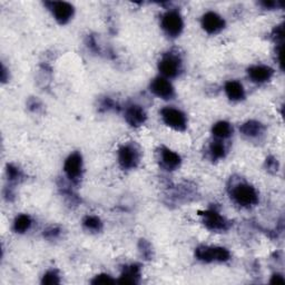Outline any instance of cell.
<instances>
[{"label": "cell", "mask_w": 285, "mask_h": 285, "mask_svg": "<svg viewBox=\"0 0 285 285\" xmlns=\"http://www.w3.org/2000/svg\"><path fill=\"white\" fill-rule=\"evenodd\" d=\"M232 197L239 205L249 207L258 204L259 195L255 188L249 184H239L232 191Z\"/></svg>", "instance_id": "obj_1"}, {"label": "cell", "mask_w": 285, "mask_h": 285, "mask_svg": "<svg viewBox=\"0 0 285 285\" xmlns=\"http://www.w3.org/2000/svg\"><path fill=\"white\" fill-rule=\"evenodd\" d=\"M196 258L206 263L226 262L230 259V252L224 248H212V246H200L196 249Z\"/></svg>", "instance_id": "obj_2"}, {"label": "cell", "mask_w": 285, "mask_h": 285, "mask_svg": "<svg viewBox=\"0 0 285 285\" xmlns=\"http://www.w3.org/2000/svg\"><path fill=\"white\" fill-rule=\"evenodd\" d=\"M162 118L168 127H171L178 132H183L187 127V120L184 113L181 110L172 107H166L162 109Z\"/></svg>", "instance_id": "obj_3"}, {"label": "cell", "mask_w": 285, "mask_h": 285, "mask_svg": "<svg viewBox=\"0 0 285 285\" xmlns=\"http://www.w3.org/2000/svg\"><path fill=\"white\" fill-rule=\"evenodd\" d=\"M183 27V19L177 11H168L162 17V28L170 37L180 36Z\"/></svg>", "instance_id": "obj_4"}, {"label": "cell", "mask_w": 285, "mask_h": 285, "mask_svg": "<svg viewBox=\"0 0 285 285\" xmlns=\"http://www.w3.org/2000/svg\"><path fill=\"white\" fill-rule=\"evenodd\" d=\"M46 6L50 9L56 20L61 23V25H65V23L68 22L71 17L74 16V7L68 2L51 1L46 2Z\"/></svg>", "instance_id": "obj_5"}, {"label": "cell", "mask_w": 285, "mask_h": 285, "mask_svg": "<svg viewBox=\"0 0 285 285\" xmlns=\"http://www.w3.org/2000/svg\"><path fill=\"white\" fill-rule=\"evenodd\" d=\"M81 170H83V158L79 153H72L66 159L64 171L67 177L72 182H77L81 175Z\"/></svg>", "instance_id": "obj_6"}, {"label": "cell", "mask_w": 285, "mask_h": 285, "mask_svg": "<svg viewBox=\"0 0 285 285\" xmlns=\"http://www.w3.org/2000/svg\"><path fill=\"white\" fill-rule=\"evenodd\" d=\"M203 223L211 231H225L229 229V222L216 211L209 210L201 213Z\"/></svg>", "instance_id": "obj_7"}, {"label": "cell", "mask_w": 285, "mask_h": 285, "mask_svg": "<svg viewBox=\"0 0 285 285\" xmlns=\"http://www.w3.org/2000/svg\"><path fill=\"white\" fill-rule=\"evenodd\" d=\"M118 162L124 170H132L137 166L139 162L138 152L130 145H124L118 152Z\"/></svg>", "instance_id": "obj_8"}, {"label": "cell", "mask_w": 285, "mask_h": 285, "mask_svg": "<svg viewBox=\"0 0 285 285\" xmlns=\"http://www.w3.org/2000/svg\"><path fill=\"white\" fill-rule=\"evenodd\" d=\"M158 68L164 76L168 77V78H174L180 74L181 60L174 55H166L159 61Z\"/></svg>", "instance_id": "obj_9"}, {"label": "cell", "mask_w": 285, "mask_h": 285, "mask_svg": "<svg viewBox=\"0 0 285 285\" xmlns=\"http://www.w3.org/2000/svg\"><path fill=\"white\" fill-rule=\"evenodd\" d=\"M225 26L224 19L216 12L209 11L202 18V27L207 33H217Z\"/></svg>", "instance_id": "obj_10"}, {"label": "cell", "mask_w": 285, "mask_h": 285, "mask_svg": "<svg viewBox=\"0 0 285 285\" xmlns=\"http://www.w3.org/2000/svg\"><path fill=\"white\" fill-rule=\"evenodd\" d=\"M151 90L154 95L163 99H171L174 96V88L172 84L163 77H156L152 81Z\"/></svg>", "instance_id": "obj_11"}, {"label": "cell", "mask_w": 285, "mask_h": 285, "mask_svg": "<svg viewBox=\"0 0 285 285\" xmlns=\"http://www.w3.org/2000/svg\"><path fill=\"white\" fill-rule=\"evenodd\" d=\"M125 119L133 127H139L146 122L147 116L145 110L137 105H132L125 112Z\"/></svg>", "instance_id": "obj_12"}, {"label": "cell", "mask_w": 285, "mask_h": 285, "mask_svg": "<svg viewBox=\"0 0 285 285\" xmlns=\"http://www.w3.org/2000/svg\"><path fill=\"white\" fill-rule=\"evenodd\" d=\"M249 76L250 78L252 79L254 83H265V81H269L272 78L273 76V69L270 68L268 66L263 65H257L250 67L249 70Z\"/></svg>", "instance_id": "obj_13"}, {"label": "cell", "mask_w": 285, "mask_h": 285, "mask_svg": "<svg viewBox=\"0 0 285 285\" xmlns=\"http://www.w3.org/2000/svg\"><path fill=\"white\" fill-rule=\"evenodd\" d=\"M139 277H141V270L138 265H129L124 268V271L117 282L120 284H136Z\"/></svg>", "instance_id": "obj_14"}, {"label": "cell", "mask_w": 285, "mask_h": 285, "mask_svg": "<svg viewBox=\"0 0 285 285\" xmlns=\"http://www.w3.org/2000/svg\"><path fill=\"white\" fill-rule=\"evenodd\" d=\"M225 93L228 95V97L233 101L242 100L245 96L242 84L236 80H230L225 84Z\"/></svg>", "instance_id": "obj_15"}, {"label": "cell", "mask_w": 285, "mask_h": 285, "mask_svg": "<svg viewBox=\"0 0 285 285\" xmlns=\"http://www.w3.org/2000/svg\"><path fill=\"white\" fill-rule=\"evenodd\" d=\"M162 161L164 163V165L166 166L167 170H170V171H174V170H176L177 167H180L181 162H182L180 155L168 148L162 149Z\"/></svg>", "instance_id": "obj_16"}, {"label": "cell", "mask_w": 285, "mask_h": 285, "mask_svg": "<svg viewBox=\"0 0 285 285\" xmlns=\"http://www.w3.org/2000/svg\"><path fill=\"white\" fill-rule=\"evenodd\" d=\"M264 132L263 125L257 122V120H250V122H246L241 126V133L245 135L246 137H258L260 135H262Z\"/></svg>", "instance_id": "obj_17"}, {"label": "cell", "mask_w": 285, "mask_h": 285, "mask_svg": "<svg viewBox=\"0 0 285 285\" xmlns=\"http://www.w3.org/2000/svg\"><path fill=\"white\" fill-rule=\"evenodd\" d=\"M31 226V219L30 216L26 214H21L16 217V220L13 222V231L16 233H25Z\"/></svg>", "instance_id": "obj_18"}, {"label": "cell", "mask_w": 285, "mask_h": 285, "mask_svg": "<svg viewBox=\"0 0 285 285\" xmlns=\"http://www.w3.org/2000/svg\"><path fill=\"white\" fill-rule=\"evenodd\" d=\"M233 133L231 124L228 122H219L213 126V134L214 136L219 138H228Z\"/></svg>", "instance_id": "obj_19"}, {"label": "cell", "mask_w": 285, "mask_h": 285, "mask_svg": "<svg viewBox=\"0 0 285 285\" xmlns=\"http://www.w3.org/2000/svg\"><path fill=\"white\" fill-rule=\"evenodd\" d=\"M83 224L86 230L91 232H99L101 228H103V223H101V221L97 216H91V215L86 216Z\"/></svg>", "instance_id": "obj_20"}, {"label": "cell", "mask_w": 285, "mask_h": 285, "mask_svg": "<svg viewBox=\"0 0 285 285\" xmlns=\"http://www.w3.org/2000/svg\"><path fill=\"white\" fill-rule=\"evenodd\" d=\"M211 157L213 161H217V159H221L225 156V147L224 145L220 142H215L211 145L210 148Z\"/></svg>", "instance_id": "obj_21"}, {"label": "cell", "mask_w": 285, "mask_h": 285, "mask_svg": "<svg viewBox=\"0 0 285 285\" xmlns=\"http://www.w3.org/2000/svg\"><path fill=\"white\" fill-rule=\"evenodd\" d=\"M59 282H60L59 277H58V274L54 271L47 272L45 275H43L41 280V283L46 285H56L59 284Z\"/></svg>", "instance_id": "obj_22"}, {"label": "cell", "mask_w": 285, "mask_h": 285, "mask_svg": "<svg viewBox=\"0 0 285 285\" xmlns=\"http://www.w3.org/2000/svg\"><path fill=\"white\" fill-rule=\"evenodd\" d=\"M7 174H8L9 181H11V182H18L22 177V174H21L20 170H19V168H17V167H14L13 165H8Z\"/></svg>", "instance_id": "obj_23"}, {"label": "cell", "mask_w": 285, "mask_h": 285, "mask_svg": "<svg viewBox=\"0 0 285 285\" xmlns=\"http://www.w3.org/2000/svg\"><path fill=\"white\" fill-rule=\"evenodd\" d=\"M91 283L96 284V285H98V284L105 285V284H113V283H115V281L107 274H99L93 280V281H91Z\"/></svg>", "instance_id": "obj_24"}, {"label": "cell", "mask_w": 285, "mask_h": 285, "mask_svg": "<svg viewBox=\"0 0 285 285\" xmlns=\"http://www.w3.org/2000/svg\"><path fill=\"white\" fill-rule=\"evenodd\" d=\"M139 249H141L143 257H145L147 260L151 259L152 249H151V245H149V243H147L145 240H142L141 242H139Z\"/></svg>", "instance_id": "obj_25"}, {"label": "cell", "mask_w": 285, "mask_h": 285, "mask_svg": "<svg viewBox=\"0 0 285 285\" xmlns=\"http://www.w3.org/2000/svg\"><path fill=\"white\" fill-rule=\"evenodd\" d=\"M60 234V230L56 228V226H51V228L47 229L45 232H43V236L48 240H54L57 239L58 236Z\"/></svg>", "instance_id": "obj_26"}, {"label": "cell", "mask_w": 285, "mask_h": 285, "mask_svg": "<svg viewBox=\"0 0 285 285\" xmlns=\"http://www.w3.org/2000/svg\"><path fill=\"white\" fill-rule=\"evenodd\" d=\"M267 167H268L269 171L278 172L279 165H278V161H277V159L273 158V157H269V158L267 159Z\"/></svg>", "instance_id": "obj_27"}, {"label": "cell", "mask_w": 285, "mask_h": 285, "mask_svg": "<svg viewBox=\"0 0 285 285\" xmlns=\"http://www.w3.org/2000/svg\"><path fill=\"white\" fill-rule=\"evenodd\" d=\"M284 37V32H283V27L279 26L273 30V38L277 41H282Z\"/></svg>", "instance_id": "obj_28"}, {"label": "cell", "mask_w": 285, "mask_h": 285, "mask_svg": "<svg viewBox=\"0 0 285 285\" xmlns=\"http://www.w3.org/2000/svg\"><path fill=\"white\" fill-rule=\"evenodd\" d=\"M114 107H115V103L110 98H105L103 100V103H101V108L105 109V110L113 109Z\"/></svg>", "instance_id": "obj_29"}, {"label": "cell", "mask_w": 285, "mask_h": 285, "mask_svg": "<svg viewBox=\"0 0 285 285\" xmlns=\"http://www.w3.org/2000/svg\"><path fill=\"white\" fill-rule=\"evenodd\" d=\"M285 281H284V279L282 275H280V274H275L272 277L271 279V284H284Z\"/></svg>", "instance_id": "obj_30"}, {"label": "cell", "mask_w": 285, "mask_h": 285, "mask_svg": "<svg viewBox=\"0 0 285 285\" xmlns=\"http://www.w3.org/2000/svg\"><path fill=\"white\" fill-rule=\"evenodd\" d=\"M261 4H262L265 9H273L275 8V6H278V3L275 1H262Z\"/></svg>", "instance_id": "obj_31"}, {"label": "cell", "mask_w": 285, "mask_h": 285, "mask_svg": "<svg viewBox=\"0 0 285 285\" xmlns=\"http://www.w3.org/2000/svg\"><path fill=\"white\" fill-rule=\"evenodd\" d=\"M28 105H29V108L30 109H38L40 106V103L37 99H31L30 101H29Z\"/></svg>", "instance_id": "obj_32"}, {"label": "cell", "mask_w": 285, "mask_h": 285, "mask_svg": "<svg viewBox=\"0 0 285 285\" xmlns=\"http://www.w3.org/2000/svg\"><path fill=\"white\" fill-rule=\"evenodd\" d=\"M7 70L6 68H4V66H2V69H1V80H2V83H4V81H7Z\"/></svg>", "instance_id": "obj_33"}]
</instances>
